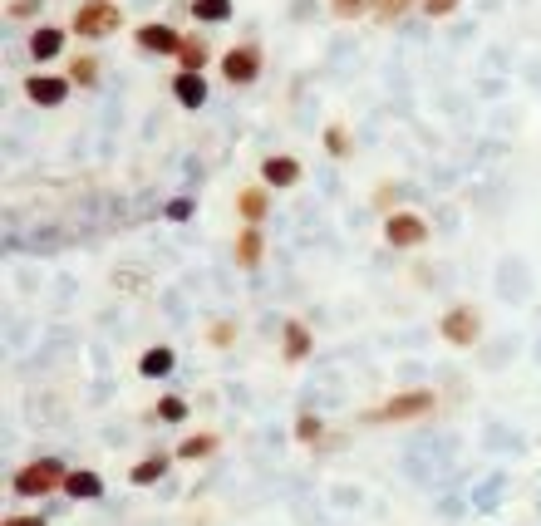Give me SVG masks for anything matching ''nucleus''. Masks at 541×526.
Here are the masks:
<instances>
[{"label": "nucleus", "instance_id": "obj_28", "mask_svg": "<svg viewBox=\"0 0 541 526\" xmlns=\"http://www.w3.org/2000/svg\"><path fill=\"white\" fill-rule=\"evenodd\" d=\"M296 438H301V443H315V438H320V418H315V413H301V418H296Z\"/></svg>", "mask_w": 541, "mask_h": 526}, {"label": "nucleus", "instance_id": "obj_8", "mask_svg": "<svg viewBox=\"0 0 541 526\" xmlns=\"http://www.w3.org/2000/svg\"><path fill=\"white\" fill-rule=\"evenodd\" d=\"M133 45H138L143 55H178L182 35L173 30V25H163V20H148V25H138V30H133Z\"/></svg>", "mask_w": 541, "mask_h": 526}, {"label": "nucleus", "instance_id": "obj_25", "mask_svg": "<svg viewBox=\"0 0 541 526\" xmlns=\"http://www.w3.org/2000/svg\"><path fill=\"white\" fill-rule=\"evenodd\" d=\"M153 418H158V423H182V418H187V404H182L178 394H168V399H158Z\"/></svg>", "mask_w": 541, "mask_h": 526}, {"label": "nucleus", "instance_id": "obj_18", "mask_svg": "<svg viewBox=\"0 0 541 526\" xmlns=\"http://www.w3.org/2000/svg\"><path fill=\"white\" fill-rule=\"evenodd\" d=\"M310 345H315V340H310V330H305L301 320H286V359L301 364L305 354H310Z\"/></svg>", "mask_w": 541, "mask_h": 526}, {"label": "nucleus", "instance_id": "obj_22", "mask_svg": "<svg viewBox=\"0 0 541 526\" xmlns=\"http://www.w3.org/2000/svg\"><path fill=\"white\" fill-rule=\"evenodd\" d=\"M217 453V438L212 433H197V438H187L178 448V458H187V463H197V458H212Z\"/></svg>", "mask_w": 541, "mask_h": 526}, {"label": "nucleus", "instance_id": "obj_4", "mask_svg": "<svg viewBox=\"0 0 541 526\" xmlns=\"http://www.w3.org/2000/svg\"><path fill=\"white\" fill-rule=\"evenodd\" d=\"M261 64H266V59H261V45H232L217 69H222V79H227L232 89H246V84L261 79Z\"/></svg>", "mask_w": 541, "mask_h": 526}, {"label": "nucleus", "instance_id": "obj_12", "mask_svg": "<svg viewBox=\"0 0 541 526\" xmlns=\"http://www.w3.org/2000/svg\"><path fill=\"white\" fill-rule=\"evenodd\" d=\"M178 69H192V74H202L207 64H212V50H207V40H197V35H182V50L178 55Z\"/></svg>", "mask_w": 541, "mask_h": 526}, {"label": "nucleus", "instance_id": "obj_7", "mask_svg": "<svg viewBox=\"0 0 541 526\" xmlns=\"http://www.w3.org/2000/svg\"><path fill=\"white\" fill-rule=\"evenodd\" d=\"M69 74H30L25 79V99L30 104H40V109H60L64 99H69Z\"/></svg>", "mask_w": 541, "mask_h": 526}, {"label": "nucleus", "instance_id": "obj_27", "mask_svg": "<svg viewBox=\"0 0 541 526\" xmlns=\"http://www.w3.org/2000/svg\"><path fill=\"white\" fill-rule=\"evenodd\" d=\"M40 5H45V0H10V5H5V15H10V20H35V15H40Z\"/></svg>", "mask_w": 541, "mask_h": 526}, {"label": "nucleus", "instance_id": "obj_23", "mask_svg": "<svg viewBox=\"0 0 541 526\" xmlns=\"http://www.w3.org/2000/svg\"><path fill=\"white\" fill-rule=\"evenodd\" d=\"M379 0H330V15L335 20H360V15H374Z\"/></svg>", "mask_w": 541, "mask_h": 526}, {"label": "nucleus", "instance_id": "obj_9", "mask_svg": "<svg viewBox=\"0 0 541 526\" xmlns=\"http://www.w3.org/2000/svg\"><path fill=\"white\" fill-rule=\"evenodd\" d=\"M64 40H69V30H60V25H35V30H30V59H35V64L60 59Z\"/></svg>", "mask_w": 541, "mask_h": 526}, {"label": "nucleus", "instance_id": "obj_6", "mask_svg": "<svg viewBox=\"0 0 541 526\" xmlns=\"http://www.w3.org/2000/svg\"><path fill=\"white\" fill-rule=\"evenodd\" d=\"M384 241L399 246V251H414V246L428 241V222H423L419 212H389L384 217Z\"/></svg>", "mask_w": 541, "mask_h": 526}, {"label": "nucleus", "instance_id": "obj_13", "mask_svg": "<svg viewBox=\"0 0 541 526\" xmlns=\"http://www.w3.org/2000/svg\"><path fill=\"white\" fill-rule=\"evenodd\" d=\"M237 212H241V222H246V227H261V222H266V182L241 192V197H237Z\"/></svg>", "mask_w": 541, "mask_h": 526}, {"label": "nucleus", "instance_id": "obj_17", "mask_svg": "<svg viewBox=\"0 0 541 526\" xmlns=\"http://www.w3.org/2000/svg\"><path fill=\"white\" fill-rule=\"evenodd\" d=\"M232 0H192V15H197V25H227L232 20Z\"/></svg>", "mask_w": 541, "mask_h": 526}, {"label": "nucleus", "instance_id": "obj_15", "mask_svg": "<svg viewBox=\"0 0 541 526\" xmlns=\"http://www.w3.org/2000/svg\"><path fill=\"white\" fill-rule=\"evenodd\" d=\"M64 492L69 497H79V502H94V497H104V482H99V472H69L64 477Z\"/></svg>", "mask_w": 541, "mask_h": 526}, {"label": "nucleus", "instance_id": "obj_1", "mask_svg": "<svg viewBox=\"0 0 541 526\" xmlns=\"http://www.w3.org/2000/svg\"><path fill=\"white\" fill-rule=\"evenodd\" d=\"M69 30L79 40H109L123 30V10L119 0H79L74 15H69Z\"/></svg>", "mask_w": 541, "mask_h": 526}, {"label": "nucleus", "instance_id": "obj_20", "mask_svg": "<svg viewBox=\"0 0 541 526\" xmlns=\"http://www.w3.org/2000/svg\"><path fill=\"white\" fill-rule=\"evenodd\" d=\"M168 369H173V350H168V345H158V350H148L138 359V374H143V379H163Z\"/></svg>", "mask_w": 541, "mask_h": 526}, {"label": "nucleus", "instance_id": "obj_5", "mask_svg": "<svg viewBox=\"0 0 541 526\" xmlns=\"http://www.w3.org/2000/svg\"><path fill=\"white\" fill-rule=\"evenodd\" d=\"M438 335L448 340V345H458V350H468L473 340L482 335V315L473 305H453L443 320H438Z\"/></svg>", "mask_w": 541, "mask_h": 526}, {"label": "nucleus", "instance_id": "obj_14", "mask_svg": "<svg viewBox=\"0 0 541 526\" xmlns=\"http://www.w3.org/2000/svg\"><path fill=\"white\" fill-rule=\"evenodd\" d=\"M261 251H266V241H261V227H241V236H237V266L256 271V266H261Z\"/></svg>", "mask_w": 541, "mask_h": 526}, {"label": "nucleus", "instance_id": "obj_21", "mask_svg": "<svg viewBox=\"0 0 541 526\" xmlns=\"http://www.w3.org/2000/svg\"><path fill=\"white\" fill-rule=\"evenodd\" d=\"M325 153H330V158H350V153H355L345 123H330V128H325Z\"/></svg>", "mask_w": 541, "mask_h": 526}, {"label": "nucleus", "instance_id": "obj_10", "mask_svg": "<svg viewBox=\"0 0 541 526\" xmlns=\"http://www.w3.org/2000/svg\"><path fill=\"white\" fill-rule=\"evenodd\" d=\"M261 182H266V187H296V182H301V158L271 153V158L261 163Z\"/></svg>", "mask_w": 541, "mask_h": 526}, {"label": "nucleus", "instance_id": "obj_3", "mask_svg": "<svg viewBox=\"0 0 541 526\" xmlns=\"http://www.w3.org/2000/svg\"><path fill=\"white\" fill-rule=\"evenodd\" d=\"M433 409H438V399L428 389H409V394H394L389 404H379L369 413V423H414V418H428Z\"/></svg>", "mask_w": 541, "mask_h": 526}, {"label": "nucleus", "instance_id": "obj_29", "mask_svg": "<svg viewBox=\"0 0 541 526\" xmlns=\"http://www.w3.org/2000/svg\"><path fill=\"white\" fill-rule=\"evenodd\" d=\"M232 335H237V325H232V320H217V325H212V345H217V350H227V345H232Z\"/></svg>", "mask_w": 541, "mask_h": 526}, {"label": "nucleus", "instance_id": "obj_2", "mask_svg": "<svg viewBox=\"0 0 541 526\" xmlns=\"http://www.w3.org/2000/svg\"><path fill=\"white\" fill-rule=\"evenodd\" d=\"M64 477H69V472H64L60 458H40V463L15 472L10 487H15V497H50L55 487H64Z\"/></svg>", "mask_w": 541, "mask_h": 526}, {"label": "nucleus", "instance_id": "obj_30", "mask_svg": "<svg viewBox=\"0 0 541 526\" xmlns=\"http://www.w3.org/2000/svg\"><path fill=\"white\" fill-rule=\"evenodd\" d=\"M187 212H192V202H187V197H178V202H168V217H173V222H182Z\"/></svg>", "mask_w": 541, "mask_h": 526}, {"label": "nucleus", "instance_id": "obj_19", "mask_svg": "<svg viewBox=\"0 0 541 526\" xmlns=\"http://www.w3.org/2000/svg\"><path fill=\"white\" fill-rule=\"evenodd\" d=\"M168 463H173V458H163V453H153V458H143V463H133V472H128V482H133V487H148V482H158V477L168 472Z\"/></svg>", "mask_w": 541, "mask_h": 526}, {"label": "nucleus", "instance_id": "obj_11", "mask_svg": "<svg viewBox=\"0 0 541 526\" xmlns=\"http://www.w3.org/2000/svg\"><path fill=\"white\" fill-rule=\"evenodd\" d=\"M173 99H178L182 109H202L207 104V79L192 74V69H178L173 74Z\"/></svg>", "mask_w": 541, "mask_h": 526}, {"label": "nucleus", "instance_id": "obj_26", "mask_svg": "<svg viewBox=\"0 0 541 526\" xmlns=\"http://www.w3.org/2000/svg\"><path fill=\"white\" fill-rule=\"evenodd\" d=\"M458 5H463V0H419V10L428 15V20H448Z\"/></svg>", "mask_w": 541, "mask_h": 526}, {"label": "nucleus", "instance_id": "obj_24", "mask_svg": "<svg viewBox=\"0 0 541 526\" xmlns=\"http://www.w3.org/2000/svg\"><path fill=\"white\" fill-rule=\"evenodd\" d=\"M414 5H419V0H379V5H374V20H379V25H394V20H399L404 10H414Z\"/></svg>", "mask_w": 541, "mask_h": 526}, {"label": "nucleus", "instance_id": "obj_16", "mask_svg": "<svg viewBox=\"0 0 541 526\" xmlns=\"http://www.w3.org/2000/svg\"><path fill=\"white\" fill-rule=\"evenodd\" d=\"M64 74H69V84H74V89H94V84H99V59H94V55H74Z\"/></svg>", "mask_w": 541, "mask_h": 526}, {"label": "nucleus", "instance_id": "obj_31", "mask_svg": "<svg viewBox=\"0 0 541 526\" xmlns=\"http://www.w3.org/2000/svg\"><path fill=\"white\" fill-rule=\"evenodd\" d=\"M5 526H45V517H5Z\"/></svg>", "mask_w": 541, "mask_h": 526}]
</instances>
